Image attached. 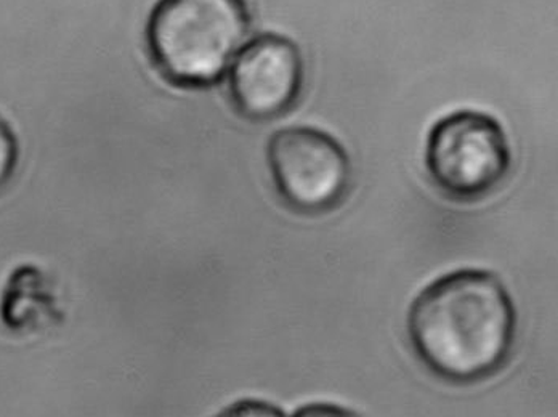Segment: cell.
<instances>
[{"instance_id": "obj_1", "label": "cell", "mask_w": 558, "mask_h": 417, "mask_svg": "<svg viewBox=\"0 0 558 417\" xmlns=\"http://www.w3.org/2000/svg\"><path fill=\"white\" fill-rule=\"evenodd\" d=\"M519 315L495 271H449L424 287L407 315L408 341L428 372L454 385L488 381L512 357Z\"/></svg>"}, {"instance_id": "obj_2", "label": "cell", "mask_w": 558, "mask_h": 417, "mask_svg": "<svg viewBox=\"0 0 558 417\" xmlns=\"http://www.w3.org/2000/svg\"><path fill=\"white\" fill-rule=\"evenodd\" d=\"M251 22L246 0H159L146 26V47L172 86L209 89L230 70Z\"/></svg>"}, {"instance_id": "obj_3", "label": "cell", "mask_w": 558, "mask_h": 417, "mask_svg": "<svg viewBox=\"0 0 558 417\" xmlns=\"http://www.w3.org/2000/svg\"><path fill=\"white\" fill-rule=\"evenodd\" d=\"M425 169L435 188L459 203L488 198L512 171V148L492 114L459 110L428 132Z\"/></svg>"}, {"instance_id": "obj_4", "label": "cell", "mask_w": 558, "mask_h": 417, "mask_svg": "<svg viewBox=\"0 0 558 417\" xmlns=\"http://www.w3.org/2000/svg\"><path fill=\"white\" fill-rule=\"evenodd\" d=\"M271 180L281 201L302 216H322L342 205L353 169L343 145L322 128L294 125L267 145Z\"/></svg>"}, {"instance_id": "obj_5", "label": "cell", "mask_w": 558, "mask_h": 417, "mask_svg": "<svg viewBox=\"0 0 558 417\" xmlns=\"http://www.w3.org/2000/svg\"><path fill=\"white\" fill-rule=\"evenodd\" d=\"M305 63L294 40L262 34L251 40L228 70V94L238 114L267 122L288 114L304 90Z\"/></svg>"}, {"instance_id": "obj_6", "label": "cell", "mask_w": 558, "mask_h": 417, "mask_svg": "<svg viewBox=\"0 0 558 417\" xmlns=\"http://www.w3.org/2000/svg\"><path fill=\"white\" fill-rule=\"evenodd\" d=\"M0 320L13 332H33L58 321L56 298L43 271L33 266L13 271L2 293Z\"/></svg>"}, {"instance_id": "obj_7", "label": "cell", "mask_w": 558, "mask_h": 417, "mask_svg": "<svg viewBox=\"0 0 558 417\" xmlns=\"http://www.w3.org/2000/svg\"><path fill=\"white\" fill-rule=\"evenodd\" d=\"M20 161L19 137L12 125L0 116V189L9 185Z\"/></svg>"}, {"instance_id": "obj_8", "label": "cell", "mask_w": 558, "mask_h": 417, "mask_svg": "<svg viewBox=\"0 0 558 417\" xmlns=\"http://www.w3.org/2000/svg\"><path fill=\"white\" fill-rule=\"evenodd\" d=\"M227 416H282L284 413L278 406L264 400L246 398L233 403L222 413Z\"/></svg>"}, {"instance_id": "obj_9", "label": "cell", "mask_w": 558, "mask_h": 417, "mask_svg": "<svg viewBox=\"0 0 558 417\" xmlns=\"http://www.w3.org/2000/svg\"><path fill=\"white\" fill-rule=\"evenodd\" d=\"M352 409L343 408V406L335 405L328 402L307 403L301 406L294 416H353Z\"/></svg>"}]
</instances>
